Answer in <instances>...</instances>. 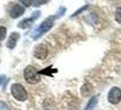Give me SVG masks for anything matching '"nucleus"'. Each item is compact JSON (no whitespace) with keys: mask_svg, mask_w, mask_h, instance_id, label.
Instances as JSON below:
<instances>
[{"mask_svg":"<svg viewBox=\"0 0 121 110\" xmlns=\"http://www.w3.org/2000/svg\"><path fill=\"white\" fill-rule=\"evenodd\" d=\"M25 80L30 84V85H36L40 81V75L38 71L34 66H27L24 71Z\"/></svg>","mask_w":121,"mask_h":110,"instance_id":"f257e3e1","label":"nucleus"},{"mask_svg":"<svg viewBox=\"0 0 121 110\" xmlns=\"http://www.w3.org/2000/svg\"><path fill=\"white\" fill-rule=\"evenodd\" d=\"M11 93L13 96L18 101H25L27 98V92L19 84H14L11 86Z\"/></svg>","mask_w":121,"mask_h":110,"instance_id":"f03ea898","label":"nucleus"},{"mask_svg":"<svg viewBox=\"0 0 121 110\" xmlns=\"http://www.w3.org/2000/svg\"><path fill=\"white\" fill-rule=\"evenodd\" d=\"M108 99L111 104H118L121 101V90L118 87H113L109 91Z\"/></svg>","mask_w":121,"mask_h":110,"instance_id":"7ed1b4c3","label":"nucleus"},{"mask_svg":"<svg viewBox=\"0 0 121 110\" xmlns=\"http://www.w3.org/2000/svg\"><path fill=\"white\" fill-rule=\"evenodd\" d=\"M48 48L47 46H45L44 44H40L38 46H36V49H35V51H34V55L35 57L39 59V60H44L47 58L48 56Z\"/></svg>","mask_w":121,"mask_h":110,"instance_id":"20e7f679","label":"nucleus"},{"mask_svg":"<svg viewBox=\"0 0 121 110\" xmlns=\"http://www.w3.org/2000/svg\"><path fill=\"white\" fill-rule=\"evenodd\" d=\"M24 11L25 9L23 6H21L20 5H15L10 11V16L13 18H17L18 17H20L24 13Z\"/></svg>","mask_w":121,"mask_h":110,"instance_id":"39448f33","label":"nucleus"},{"mask_svg":"<svg viewBox=\"0 0 121 110\" xmlns=\"http://www.w3.org/2000/svg\"><path fill=\"white\" fill-rule=\"evenodd\" d=\"M18 39H19V34L17 33V32H13L12 34L10 35L8 40H7V43H6V46L7 48L9 49H14L15 46L17 45V42Z\"/></svg>","mask_w":121,"mask_h":110,"instance_id":"423d86ee","label":"nucleus"},{"mask_svg":"<svg viewBox=\"0 0 121 110\" xmlns=\"http://www.w3.org/2000/svg\"><path fill=\"white\" fill-rule=\"evenodd\" d=\"M97 96H94L90 99V101L87 103L86 106V110H94L95 107L97 106Z\"/></svg>","mask_w":121,"mask_h":110,"instance_id":"0eeeda50","label":"nucleus"},{"mask_svg":"<svg viewBox=\"0 0 121 110\" xmlns=\"http://www.w3.org/2000/svg\"><path fill=\"white\" fill-rule=\"evenodd\" d=\"M91 91H92V86L90 84H85L81 88V95L83 96H87Z\"/></svg>","mask_w":121,"mask_h":110,"instance_id":"6e6552de","label":"nucleus"},{"mask_svg":"<svg viewBox=\"0 0 121 110\" xmlns=\"http://www.w3.org/2000/svg\"><path fill=\"white\" fill-rule=\"evenodd\" d=\"M115 18L116 20L121 24V7H117V10H116L115 12Z\"/></svg>","mask_w":121,"mask_h":110,"instance_id":"1a4fd4ad","label":"nucleus"},{"mask_svg":"<svg viewBox=\"0 0 121 110\" xmlns=\"http://www.w3.org/2000/svg\"><path fill=\"white\" fill-rule=\"evenodd\" d=\"M6 34V29L5 27H0V40H4Z\"/></svg>","mask_w":121,"mask_h":110,"instance_id":"9d476101","label":"nucleus"},{"mask_svg":"<svg viewBox=\"0 0 121 110\" xmlns=\"http://www.w3.org/2000/svg\"><path fill=\"white\" fill-rule=\"evenodd\" d=\"M22 4H24L26 6H30L33 3H34V0H19Z\"/></svg>","mask_w":121,"mask_h":110,"instance_id":"9b49d317","label":"nucleus"},{"mask_svg":"<svg viewBox=\"0 0 121 110\" xmlns=\"http://www.w3.org/2000/svg\"><path fill=\"white\" fill-rule=\"evenodd\" d=\"M0 110H9V107L6 103L0 101Z\"/></svg>","mask_w":121,"mask_h":110,"instance_id":"f8f14e48","label":"nucleus"},{"mask_svg":"<svg viewBox=\"0 0 121 110\" xmlns=\"http://www.w3.org/2000/svg\"><path fill=\"white\" fill-rule=\"evenodd\" d=\"M48 0H37L36 1V3L38 4V5H42V4H45V3H47Z\"/></svg>","mask_w":121,"mask_h":110,"instance_id":"ddd939ff","label":"nucleus"},{"mask_svg":"<svg viewBox=\"0 0 121 110\" xmlns=\"http://www.w3.org/2000/svg\"><path fill=\"white\" fill-rule=\"evenodd\" d=\"M4 78H5V76H0V85H1V83H2V81L4 80Z\"/></svg>","mask_w":121,"mask_h":110,"instance_id":"4468645a","label":"nucleus"}]
</instances>
